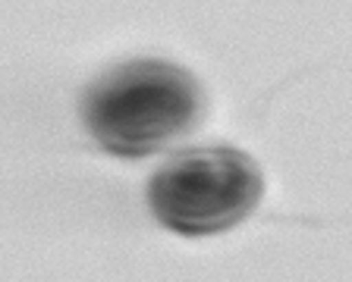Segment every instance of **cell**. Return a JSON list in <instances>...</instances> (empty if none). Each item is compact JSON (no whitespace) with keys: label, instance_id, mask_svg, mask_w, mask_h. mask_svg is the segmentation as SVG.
<instances>
[{"label":"cell","instance_id":"1","mask_svg":"<svg viewBox=\"0 0 352 282\" xmlns=\"http://www.w3.org/2000/svg\"><path fill=\"white\" fill-rule=\"evenodd\" d=\"M201 116V88L183 66L135 60L113 66L85 97V126L104 151L145 157L167 148Z\"/></svg>","mask_w":352,"mask_h":282},{"label":"cell","instance_id":"2","mask_svg":"<svg viewBox=\"0 0 352 282\" xmlns=\"http://www.w3.org/2000/svg\"><path fill=\"white\" fill-rule=\"evenodd\" d=\"M264 195L258 163L236 148H189L167 157L148 182V207L179 235H214L249 217Z\"/></svg>","mask_w":352,"mask_h":282}]
</instances>
